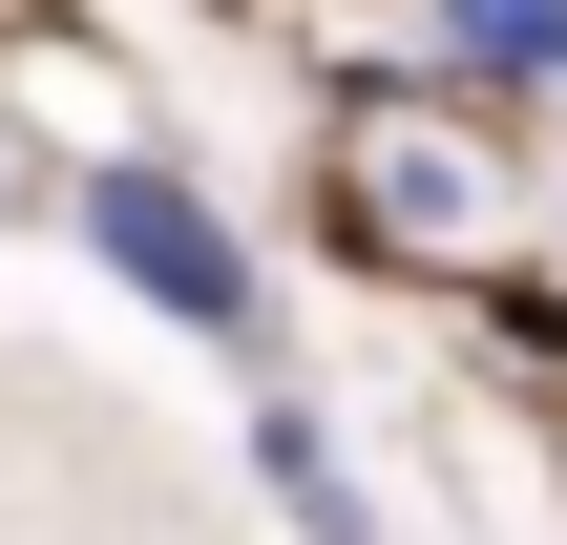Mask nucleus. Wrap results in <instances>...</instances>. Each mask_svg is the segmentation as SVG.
Returning <instances> with one entry per match:
<instances>
[{
	"label": "nucleus",
	"instance_id": "obj_1",
	"mask_svg": "<svg viewBox=\"0 0 567 545\" xmlns=\"http://www.w3.org/2000/svg\"><path fill=\"white\" fill-rule=\"evenodd\" d=\"M63 210H84V252H105L147 315H189V336H252V315H274V294H252V252H231V231H210L168 168H84Z\"/></svg>",
	"mask_w": 567,
	"mask_h": 545
},
{
	"label": "nucleus",
	"instance_id": "obj_2",
	"mask_svg": "<svg viewBox=\"0 0 567 545\" xmlns=\"http://www.w3.org/2000/svg\"><path fill=\"white\" fill-rule=\"evenodd\" d=\"M252 462H274V504H295V525H316V545H358V483H337V441H316L295 399L252 420Z\"/></svg>",
	"mask_w": 567,
	"mask_h": 545
},
{
	"label": "nucleus",
	"instance_id": "obj_3",
	"mask_svg": "<svg viewBox=\"0 0 567 545\" xmlns=\"http://www.w3.org/2000/svg\"><path fill=\"white\" fill-rule=\"evenodd\" d=\"M442 42L505 63V84H567V0H442Z\"/></svg>",
	"mask_w": 567,
	"mask_h": 545
}]
</instances>
